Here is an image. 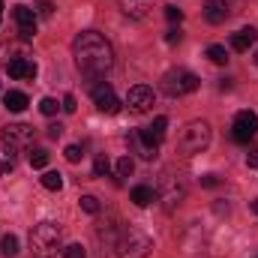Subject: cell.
<instances>
[{
  "mask_svg": "<svg viewBox=\"0 0 258 258\" xmlns=\"http://www.w3.org/2000/svg\"><path fill=\"white\" fill-rule=\"evenodd\" d=\"M72 57H75V66L87 78H99V75H105L114 66V48H111V42L102 33L84 30L72 42Z\"/></svg>",
  "mask_w": 258,
  "mask_h": 258,
  "instance_id": "cell-1",
  "label": "cell"
},
{
  "mask_svg": "<svg viewBox=\"0 0 258 258\" xmlns=\"http://www.w3.org/2000/svg\"><path fill=\"white\" fill-rule=\"evenodd\" d=\"M60 225L57 222H51V219H45V222H36L33 228H30V249H33V255L39 258H54L63 246H60Z\"/></svg>",
  "mask_w": 258,
  "mask_h": 258,
  "instance_id": "cell-2",
  "label": "cell"
},
{
  "mask_svg": "<svg viewBox=\"0 0 258 258\" xmlns=\"http://www.w3.org/2000/svg\"><path fill=\"white\" fill-rule=\"evenodd\" d=\"M180 150L186 153V156H195V153H201L207 144H210V126L204 123V120H189L183 132H180Z\"/></svg>",
  "mask_w": 258,
  "mask_h": 258,
  "instance_id": "cell-3",
  "label": "cell"
},
{
  "mask_svg": "<svg viewBox=\"0 0 258 258\" xmlns=\"http://www.w3.org/2000/svg\"><path fill=\"white\" fill-rule=\"evenodd\" d=\"M150 249H153L150 234H144V231H138V228L123 231V237L117 240V255L120 258H147Z\"/></svg>",
  "mask_w": 258,
  "mask_h": 258,
  "instance_id": "cell-4",
  "label": "cell"
},
{
  "mask_svg": "<svg viewBox=\"0 0 258 258\" xmlns=\"http://www.w3.org/2000/svg\"><path fill=\"white\" fill-rule=\"evenodd\" d=\"M162 90L168 96H186V93L198 90V75L189 69H171L162 75Z\"/></svg>",
  "mask_w": 258,
  "mask_h": 258,
  "instance_id": "cell-5",
  "label": "cell"
},
{
  "mask_svg": "<svg viewBox=\"0 0 258 258\" xmlns=\"http://www.w3.org/2000/svg\"><path fill=\"white\" fill-rule=\"evenodd\" d=\"M258 132V114L255 111H237L234 114V141H240V144H249L252 138H255Z\"/></svg>",
  "mask_w": 258,
  "mask_h": 258,
  "instance_id": "cell-6",
  "label": "cell"
},
{
  "mask_svg": "<svg viewBox=\"0 0 258 258\" xmlns=\"http://www.w3.org/2000/svg\"><path fill=\"white\" fill-rule=\"evenodd\" d=\"M90 96H93V102H96L99 111H105V114H117V111H120V99L114 96V87H111V84H105V81L93 84Z\"/></svg>",
  "mask_w": 258,
  "mask_h": 258,
  "instance_id": "cell-7",
  "label": "cell"
},
{
  "mask_svg": "<svg viewBox=\"0 0 258 258\" xmlns=\"http://www.w3.org/2000/svg\"><path fill=\"white\" fill-rule=\"evenodd\" d=\"M126 105H129V111H135V114L150 111V105H153V90H150L147 84H135V87H129Z\"/></svg>",
  "mask_w": 258,
  "mask_h": 258,
  "instance_id": "cell-8",
  "label": "cell"
},
{
  "mask_svg": "<svg viewBox=\"0 0 258 258\" xmlns=\"http://www.w3.org/2000/svg\"><path fill=\"white\" fill-rule=\"evenodd\" d=\"M3 141H6L9 150L24 147V144L33 141V126H27V123H12V126H6V132H3Z\"/></svg>",
  "mask_w": 258,
  "mask_h": 258,
  "instance_id": "cell-9",
  "label": "cell"
},
{
  "mask_svg": "<svg viewBox=\"0 0 258 258\" xmlns=\"http://www.w3.org/2000/svg\"><path fill=\"white\" fill-rule=\"evenodd\" d=\"M15 21H18V33L21 39H33L36 36V12L30 6H15Z\"/></svg>",
  "mask_w": 258,
  "mask_h": 258,
  "instance_id": "cell-10",
  "label": "cell"
},
{
  "mask_svg": "<svg viewBox=\"0 0 258 258\" xmlns=\"http://www.w3.org/2000/svg\"><path fill=\"white\" fill-rule=\"evenodd\" d=\"M6 72H9L12 78H27V81H33V78H36V63H33L30 57H12V60L6 63Z\"/></svg>",
  "mask_w": 258,
  "mask_h": 258,
  "instance_id": "cell-11",
  "label": "cell"
},
{
  "mask_svg": "<svg viewBox=\"0 0 258 258\" xmlns=\"http://www.w3.org/2000/svg\"><path fill=\"white\" fill-rule=\"evenodd\" d=\"M204 18H207L210 24H222V21L228 18V3H225V0H207V3H204Z\"/></svg>",
  "mask_w": 258,
  "mask_h": 258,
  "instance_id": "cell-12",
  "label": "cell"
},
{
  "mask_svg": "<svg viewBox=\"0 0 258 258\" xmlns=\"http://www.w3.org/2000/svg\"><path fill=\"white\" fill-rule=\"evenodd\" d=\"M258 39V30L255 27H243L237 33H231V48L234 51H249V45Z\"/></svg>",
  "mask_w": 258,
  "mask_h": 258,
  "instance_id": "cell-13",
  "label": "cell"
},
{
  "mask_svg": "<svg viewBox=\"0 0 258 258\" xmlns=\"http://www.w3.org/2000/svg\"><path fill=\"white\" fill-rule=\"evenodd\" d=\"M3 105L18 114V111L27 108V93H21V90H6V93H3Z\"/></svg>",
  "mask_w": 258,
  "mask_h": 258,
  "instance_id": "cell-14",
  "label": "cell"
},
{
  "mask_svg": "<svg viewBox=\"0 0 258 258\" xmlns=\"http://www.w3.org/2000/svg\"><path fill=\"white\" fill-rule=\"evenodd\" d=\"M120 9L132 18H144L147 9H150V0H120Z\"/></svg>",
  "mask_w": 258,
  "mask_h": 258,
  "instance_id": "cell-15",
  "label": "cell"
},
{
  "mask_svg": "<svg viewBox=\"0 0 258 258\" xmlns=\"http://www.w3.org/2000/svg\"><path fill=\"white\" fill-rule=\"evenodd\" d=\"M129 198H132L138 207H147V204H153L156 192H153L150 186H144V183H141V186H135V189H132V195H129Z\"/></svg>",
  "mask_w": 258,
  "mask_h": 258,
  "instance_id": "cell-16",
  "label": "cell"
},
{
  "mask_svg": "<svg viewBox=\"0 0 258 258\" xmlns=\"http://www.w3.org/2000/svg\"><path fill=\"white\" fill-rule=\"evenodd\" d=\"M0 252H3V258H15L18 255V237L15 234H3L0 237Z\"/></svg>",
  "mask_w": 258,
  "mask_h": 258,
  "instance_id": "cell-17",
  "label": "cell"
},
{
  "mask_svg": "<svg viewBox=\"0 0 258 258\" xmlns=\"http://www.w3.org/2000/svg\"><path fill=\"white\" fill-rule=\"evenodd\" d=\"M42 186L51 189V192L63 189V174H60V171H45V174H42Z\"/></svg>",
  "mask_w": 258,
  "mask_h": 258,
  "instance_id": "cell-18",
  "label": "cell"
},
{
  "mask_svg": "<svg viewBox=\"0 0 258 258\" xmlns=\"http://www.w3.org/2000/svg\"><path fill=\"white\" fill-rule=\"evenodd\" d=\"M30 165L33 168H45L48 165V150L45 147H33L30 150Z\"/></svg>",
  "mask_w": 258,
  "mask_h": 258,
  "instance_id": "cell-19",
  "label": "cell"
},
{
  "mask_svg": "<svg viewBox=\"0 0 258 258\" xmlns=\"http://www.w3.org/2000/svg\"><path fill=\"white\" fill-rule=\"evenodd\" d=\"M207 57H210L213 63H219V66L228 63V51H225V45H210V48H207Z\"/></svg>",
  "mask_w": 258,
  "mask_h": 258,
  "instance_id": "cell-20",
  "label": "cell"
},
{
  "mask_svg": "<svg viewBox=\"0 0 258 258\" xmlns=\"http://www.w3.org/2000/svg\"><path fill=\"white\" fill-rule=\"evenodd\" d=\"M57 108H60V105H57V99H51V96H45V99L39 102V111H42L45 117H54V114H57Z\"/></svg>",
  "mask_w": 258,
  "mask_h": 258,
  "instance_id": "cell-21",
  "label": "cell"
},
{
  "mask_svg": "<svg viewBox=\"0 0 258 258\" xmlns=\"http://www.w3.org/2000/svg\"><path fill=\"white\" fill-rule=\"evenodd\" d=\"M63 258H87V249L81 243H69L63 249Z\"/></svg>",
  "mask_w": 258,
  "mask_h": 258,
  "instance_id": "cell-22",
  "label": "cell"
},
{
  "mask_svg": "<svg viewBox=\"0 0 258 258\" xmlns=\"http://www.w3.org/2000/svg\"><path fill=\"white\" fill-rule=\"evenodd\" d=\"M81 210L84 213H99V201L93 195H81Z\"/></svg>",
  "mask_w": 258,
  "mask_h": 258,
  "instance_id": "cell-23",
  "label": "cell"
},
{
  "mask_svg": "<svg viewBox=\"0 0 258 258\" xmlns=\"http://www.w3.org/2000/svg\"><path fill=\"white\" fill-rule=\"evenodd\" d=\"M132 171H135V162H132L129 156H123V159L117 162V177H129Z\"/></svg>",
  "mask_w": 258,
  "mask_h": 258,
  "instance_id": "cell-24",
  "label": "cell"
},
{
  "mask_svg": "<svg viewBox=\"0 0 258 258\" xmlns=\"http://www.w3.org/2000/svg\"><path fill=\"white\" fill-rule=\"evenodd\" d=\"M165 18H168L171 24H180V21H183V12H180L174 3H171V6H165Z\"/></svg>",
  "mask_w": 258,
  "mask_h": 258,
  "instance_id": "cell-25",
  "label": "cell"
},
{
  "mask_svg": "<svg viewBox=\"0 0 258 258\" xmlns=\"http://www.w3.org/2000/svg\"><path fill=\"white\" fill-rule=\"evenodd\" d=\"M108 168H111V165H108V159H105V156H99V159L93 162V174H96V177H105V174H108Z\"/></svg>",
  "mask_w": 258,
  "mask_h": 258,
  "instance_id": "cell-26",
  "label": "cell"
},
{
  "mask_svg": "<svg viewBox=\"0 0 258 258\" xmlns=\"http://www.w3.org/2000/svg\"><path fill=\"white\" fill-rule=\"evenodd\" d=\"M63 153H66V159H69V162H78V159H81V156H84V153H81V147H78V144H69V147H66Z\"/></svg>",
  "mask_w": 258,
  "mask_h": 258,
  "instance_id": "cell-27",
  "label": "cell"
},
{
  "mask_svg": "<svg viewBox=\"0 0 258 258\" xmlns=\"http://www.w3.org/2000/svg\"><path fill=\"white\" fill-rule=\"evenodd\" d=\"M60 108H63L66 114H72V111L78 108V105H75V96H72V93H66V96H63V102H60Z\"/></svg>",
  "mask_w": 258,
  "mask_h": 258,
  "instance_id": "cell-28",
  "label": "cell"
},
{
  "mask_svg": "<svg viewBox=\"0 0 258 258\" xmlns=\"http://www.w3.org/2000/svg\"><path fill=\"white\" fill-rule=\"evenodd\" d=\"M165 42H168V45H177V42H180V30H168V33H165Z\"/></svg>",
  "mask_w": 258,
  "mask_h": 258,
  "instance_id": "cell-29",
  "label": "cell"
},
{
  "mask_svg": "<svg viewBox=\"0 0 258 258\" xmlns=\"http://www.w3.org/2000/svg\"><path fill=\"white\" fill-rule=\"evenodd\" d=\"M201 183H204V186H219V177H216V174H204Z\"/></svg>",
  "mask_w": 258,
  "mask_h": 258,
  "instance_id": "cell-30",
  "label": "cell"
},
{
  "mask_svg": "<svg viewBox=\"0 0 258 258\" xmlns=\"http://www.w3.org/2000/svg\"><path fill=\"white\" fill-rule=\"evenodd\" d=\"M246 162H249V168L258 171V150H249V153H246Z\"/></svg>",
  "mask_w": 258,
  "mask_h": 258,
  "instance_id": "cell-31",
  "label": "cell"
},
{
  "mask_svg": "<svg viewBox=\"0 0 258 258\" xmlns=\"http://www.w3.org/2000/svg\"><path fill=\"white\" fill-rule=\"evenodd\" d=\"M48 135H51V138H60V135H63V126H60V123H54V126H48Z\"/></svg>",
  "mask_w": 258,
  "mask_h": 258,
  "instance_id": "cell-32",
  "label": "cell"
},
{
  "mask_svg": "<svg viewBox=\"0 0 258 258\" xmlns=\"http://www.w3.org/2000/svg\"><path fill=\"white\" fill-rule=\"evenodd\" d=\"M39 12H42V15H51V3H48V0H42V9H39Z\"/></svg>",
  "mask_w": 258,
  "mask_h": 258,
  "instance_id": "cell-33",
  "label": "cell"
},
{
  "mask_svg": "<svg viewBox=\"0 0 258 258\" xmlns=\"http://www.w3.org/2000/svg\"><path fill=\"white\" fill-rule=\"evenodd\" d=\"M9 168H12V162H0V174H3V171H9Z\"/></svg>",
  "mask_w": 258,
  "mask_h": 258,
  "instance_id": "cell-34",
  "label": "cell"
},
{
  "mask_svg": "<svg viewBox=\"0 0 258 258\" xmlns=\"http://www.w3.org/2000/svg\"><path fill=\"white\" fill-rule=\"evenodd\" d=\"M249 207H252V213L258 216V198H255V201H249Z\"/></svg>",
  "mask_w": 258,
  "mask_h": 258,
  "instance_id": "cell-35",
  "label": "cell"
},
{
  "mask_svg": "<svg viewBox=\"0 0 258 258\" xmlns=\"http://www.w3.org/2000/svg\"><path fill=\"white\" fill-rule=\"evenodd\" d=\"M0 18H3V0H0Z\"/></svg>",
  "mask_w": 258,
  "mask_h": 258,
  "instance_id": "cell-36",
  "label": "cell"
},
{
  "mask_svg": "<svg viewBox=\"0 0 258 258\" xmlns=\"http://www.w3.org/2000/svg\"><path fill=\"white\" fill-rule=\"evenodd\" d=\"M255 63H258V51H255Z\"/></svg>",
  "mask_w": 258,
  "mask_h": 258,
  "instance_id": "cell-37",
  "label": "cell"
}]
</instances>
